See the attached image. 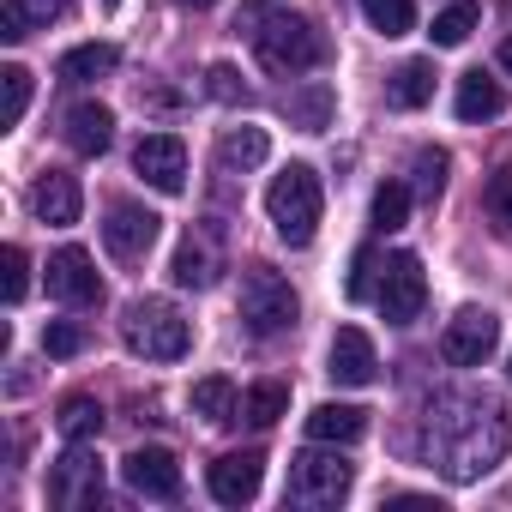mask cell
Listing matches in <instances>:
<instances>
[{
    "label": "cell",
    "mask_w": 512,
    "mask_h": 512,
    "mask_svg": "<svg viewBox=\"0 0 512 512\" xmlns=\"http://www.w3.org/2000/svg\"><path fill=\"white\" fill-rule=\"evenodd\" d=\"M169 278H175L181 290H211V284H217V253H211V241H205V235H187V241L175 247Z\"/></svg>",
    "instance_id": "19"
},
{
    "label": "cell",
    "mask_w": 512,
    "mask_h": 512,
    "mask_svg": "<svg viewBox=\"0 0 512 512\" xmlns=\"http://www.w3.org/2000/svg\"><path fill=\"white\" fill-rule=\"evenodd\" d=\"M428 458L452 482H476L506 458V404L494 392H434L428 398Z\"/></svg>",
    "instance_id": "1"
},
{
    "label": "cell",
    "mask_w": 512,
    "mask_h": 512,
    "mask_svg": "<svg viewBox=\"0 0 512 512\" xmlns=\"http://www.w3.org/2000/svg\"><path fill=\"white\" fill-rule=\"evenodd\" d=\"M500 67H506V73H512V37H506V43H500Z\"/></svg>",
    "instance_id": "42"
},
{
    "label": "cell",
    "mask_w": 512,
    "mask_h": 512,
    "mask_svg": "<svg viewBox=\"0 0 512 512\" xmlns=\"http://www.w3.org/2000/svg\"><path fill=\"white\" fill-rule=\"evenodd\" d=\"M410 169H416V187H422L428 199H440V187H446V169H452V157H446L440 145H422Z\"/></svg>",
    "instance_id": "35"
},
{
    "label": "cell",
    "mask_w": 512,
    "mask_h": 512,
    "mask_svg": "<svg viewBox=\"0 0 512 512\" xmlns=\"http://www.w3.org/2000/svg\"><path fill=\"white\" fill-rule=\"evenodd\" d=\"M326 374L338 386H374L380 380V356H374V338L362 326H338L332 338V356H326Z\"/></svg>",
    "instance_id": "15"
},
{
    "label": "cell",
    "mask_w": 512,
    "mask_h": 512,
    "mask_svg": "<svg viewBox=\"0 0 512 512\" xmlns=\"http://www.w3.org/2000/svg\"><path fill=\"white\" fill-rule=\"evenodd\" d=\"M25 109H31V73L7 67V73H0V127H19Z\"/></svg>",
    "instance_id": "31"
},
{
    "label": "cell",
    "mask_w": 512,
    "mask_h": 512,
    "mask_svg": "<svg viewBox=\"0 0 512 512\" xmlns=\"http://www.w3.org/2000/svg\"><path fill=\"white\" fill-rule=\"evenodd\" d=\"M362 13L380 37H410L416 31V0H362Z\"/></svg>",
    "instance_id": "30"
},
{
    "label": "cell",
    "mask_w": 512,
    "mask_h": 512,
    "mask_svg": "<svg viewBox=\"0 0 512 512\" xmlns=\"http://www.w3.org/2000/svg\"><path fill=\"white\" fill-rule=\"evenodd\" d=\"M272 157V139H266V127H229L223 139H217V163L235 175V169H260Z\"/></svg>",
    "instance_id": "20"
},
{
    "label": "cell",
    "mask_w": 512,
    "mask_h": 512,
    "mask_svg": "<svg viewBox=\"0 0 512 512\" xmlns=\"http://www.w3.org/2000/svg\"><path fill=\"white\" fill-rule=\"evenodd\" d=\"M296 314H302V302H296V290H290L284 272H272V266H247V272H241V320H247L253 338L290 332Z\"/></svg>",
    "instance_id": "6"
},
{
    "label": "cell",
    "mask_w": 512,
    "mask_h": 512,
    "mask_svg": "<svg viewBox=\"0 0 512 512\" xmlns=\"http://www.w3.org/2000/svg\"><path fill=\"white\" fill-rule=\"evenodd\" d=\"M404 217H410V187H404V181H386V187L374 193V229L392 235V229H404Z\"/></svg>",
    "instance_id": "32"
},
{
    "label": "cell",
    "mask_w": 512,
    "mask_h": 512,
    "mask_svg": "<svg viewBox=\"0 0 512 512\" xmlns=\"http://www.w3.org/2000/svg\"><path fill=\"white\" fill-rule=\"evenodd\" d=\"M31 211H37V223L67 229V223H79L85 193H79V181H73L67 169H43V175L31 181Z\"/></svg>",
    "instance_id": "16"
},
{
    "label": "cell",
    "mask_w": 512,
    "mask_h": 512,
    "mask_svg": "<svg viewBox=\"0 0 512 512\" xmlns=\"http://www.w3.org/2000/svg\"><path fill=\"white\" fill-rule=\"evenodd\" d=\"M49 296L55 302H67V308H97L103 302V278H97V260L85 247H61V253H49Z\"/></svg>",
    "instance_id": "12"
},
{
    "label": "cell",
    "mask_w": 512,
    "mask_h": 512,
    "mask_svg": "<svg viewBox=\"0 0 512 512\" xmlns=\"http://www.w3.org/2000/svg\"><path fill=\"white\" fill-rule=\"evenodd\" d=\"M115 67H121V49H115V43H79V49H67V55H61V67H55V73H61L67 85H85V79L115 73Z\"/></svg>",
    "instance_id": "23"
},
{
    "label": "cell",
    "mask_w": 512,
    "mask_h": 512,
    "mask_svg": "<svg viewBox=\"0 0 512 512\" xmlns=\"http://www.w3.org/2000/svg\"><path fill=\"white\" fill-rule=\"evenodd\" d=\"M73 0H7V13H0V37L7 43H25L31 25H49V19H67Z\"/></svg>",
    "instance_id": "22"
},
{
    "label": "cell",
    "mask_w": 512,
    "mask_h": 512,
    "mask_svg": "<svg viewBox=\"0 0 512 512\" xmlns=\"http://www.w3.org/2000/svg\"><path fill=\"white\" fill-rule=\"evenodd\" d=\"M157 229H163L157 211H145V205H133V199H115L109 217H103V247L115 253L121 266H139L145 253L157 247Z\"/></svg>",
    "instance_id": "9"
},
{
    "label": "cell",
    "mask_w": 512,
    "mask_h": 512,
    "mask_svg": "<svg viewBox=\"0 0 512 512\" xmlns=\"http://www.w3.org/2000/svg\"><path fill=\"white\" fill-rule=\"evenodd\" d=\"M320 211H326V193H320V175L308 163H290L266 187V217H272L278 241H290V247H308L320 235Z\"/></svg>",
    "instance_id": "2"
},
{
    "label": "cell",
    "mask_w": 512,
    "mask_h": 512,
    "mask_svg": "<svg viewBox=\"0 0 512 512\" xmlns=\"http://www.w3.org/2000/svg\"><path fill=\"white\" fill-rule=\"evenodd\" d=\"M103 7H121V0H103Z\"/></svg>",
    "instance_id": "43"
},
{
    "label": "cell",
    "mask_w": 512,
    "mask_h": 512,
    "mask_svg": "<svg viewBox=\"0 0 512 512\" xmlns=\"http://www.w3.org/2000/svg\"><path fill=\"white\" fill-rule=\"evenodd\" d=\"M175 7H187V13H205V7H217V0H175Z\"/></svg>",
    "instance_id": "41"
},
{
    "label": "cell",
    "mask_w": 512,
    "mask_h": 512,
    "mask_svg": "<svg viewBox=\"0 0 512 512\" xmlns=\"http://www.w3.org/2000/svg\"><path fill=\"white\" fill-rule=\"evenodd\" d=\"M506 374H512V362H506Z\"/></svg>",
    "instance_id": "44"
},
{
    "label": "cell",
    "mask_w": 512,
    "mask_h": 512,
    "mask_svg": "<svg viewBox=\"0 0 512 512\" xmlns=\"http://www.w3.org/2000/svg\"><path fill=\"white\" fill-rule=\"evenodd\" d=\"M482 211H488V217L512 235V163L488 175V187H482Z\"/></svg>",
    "instance_id": "34"
},
{
    "label": "cell",
    "mask_w": 512,
    "mask_h": 512,
    "mask_svg": "<svg viewBox=\"0 0 512 512\" xmlns=\"http://www.w3.org/2000/svg\"><path fill=\"white\" fill-rule=\"evenodd\" d=\"M368 434V410H356V404H314L308 410V440H320V446H356Z\"/></svg>",
    "instance_id": "17"
},
{
    "label": "cell",
    "mask_w": 512,
    "mask_h": 512,
    "mask_svg": "<svg viewBox=\"0 0 512 512\" xmlns=\"http://www.w3.org/2000/svg\"><path fill=\"white\" fill-rule=\"evenodd\" d=\"M452 109H458V121H494V115L506 109V91H500L488 73H464V79H458Z\"/></svg>",
    "instance_id": "21"
},
{
    "label": "cell",
    "mask_w": 512,
    "mask_h": 512,
    "mask_svg": "<svg viewBox=\"0 0 512 512\" xmlns=\"http://www.w3.org/2000/svg\"><path fill=\"white\" fill-rule=\"evenodd\" d=\"M121 476H127V488L145 494V500H175V494H181V464H175L169 446H133V452L121 458Z\"/></svg>",
    "instance_id": "13"
},
{
    "label": "cell",
    "mask_w": 512,
    "mask_h": 512,
    "mask_svg": "<svg viewBox=\"0 0 512 512\" xmlns=\"http://www.w3.org/2000/svg\"><path fill=\"white\" fill-rule=\"evenodd\" d=\"M350 482H356L350 458H338V452H320V440H314L308 452H296V458H290L284 500H290V506H302V512H326V506H338V500L350 494Z\"/></svg>",
    "instance_id": "5"
},
{
    "label": "cell",
    "mask_w": 512,
    "mask_h": 512,
    "mask_svg": "<svg viewBox=\"0 0 512 512\" xmlns=\"http://www.w3.org/2000/svg\"><path fill=\"white\" fill-rule=\"evenodd\" d=\"M133 169L145 175V187L181 193V187H187V145H181L175 133H145L139 151H133Z\"/></svg>",
    "instance_id": "14"
},
{
    "label": "cell",
    "mask_w": 512,
    "mask_h": 512,
    "mask_svg": "<svg viewBox=\"0 0 512 512\" xmlns=\"http://www.w3.org/2000/svg\"><path fill=\"white\" fill-rule=\"evenodd\" d=\"M205 91H211L217 103H247V97H253V91L241 85V73H235L229 61H211V67H205Z\"/></svg>",
    "instance_id": "36"
},
{
    "label": "cell",
    "mask_w": 512,
    "mask_h": 512,
    "mask_svg": "<svg viewBox=\"0 0 512 512\" xmlns=\"http://www.w3.org/2000/svg\"><path fill=\"white\" fill-rule=\"evenodd\" d=\"M284 410H290V386H278V380L247 386V398H241V422H253V428H272Z\"/></svg>",
    "instance_id": "27"
},
{
    "label": "cell",
    "mask_w": 512,
    "mask_h": 512,
    "mask_svg": "<svg viewBox=\"0 0 512 512\" xmlns=\"http://www.w3.org/2000/svg\"><path fill=\"white\" fill-rule=\"evenodd\" d=\"M55 428H61L67 440H97V434H103V404H97V398H85V392H73V398L61 404Z\"/></svg>",
    "instance_id": "28"
},
{
    "label": "cell",
    "mask_w": 512,
    "mask_h": 512,
    "mask_svg": "<svg viewBox=\"0 0 512 512\" xmlns=\"http://www.w3.org/2000/svg\"><path fill=\"white\" fill-rule=\"evenodd\" d=\"M79 350H85V332H79L73 320H49V326H43V356L67 362V356H79Z\"/></svg>",
    "instance_id": "37"
},
{
    "label": "cell",
    "mask_w": 512,
    "mask_h": 512,
    "mask_svg": "<svg viewBox=\"0 0 512 512\" xmlns=\"http://www.w3.org/2000/svg\"><path fill=\"white\" fill-rule=\"evenodd\" d=\"M193 416H205L211 428L235 422V416H241V398H235V386H229L223 374H205V380H193Z\"/></svg>",
    "instance_id": "25"
},
{
    "label": "cell",
    "mask_w": 512,
    "mask_h": 512,
    "mask_svg": "<svg viewBox=\"0 0 512 512\" xmlns=\"http://www.w3.org/2000/svg\"><path fill=\"white\" fill-rule=\"evenodd\" d=\"M482 25V7H476V0H458V7H446L440 19H434V49H458V43H470V31Z\"/></svg>",
    "instance_id": "29"
},
{
    "label": "cell",
    "mask_w": 512,
    "mask_h": 512,
    "mask_svg": "<svg viewBox=\"0 0 512 512\" xmlns=\"http://www.w3.org/2000/svg\"><path fill=\"white\" fill-rule=\"evenodd\" d=\"M253 55H260L266 73L296 79V73H314V67L326 61V37H320L302 13H272L260 31H253Z\"/></svg>",
    "instance_id": "4"
},
{
    "label": "cell",
    "mask_w": 512,
    "mask_h": 512,
    "mask_svg": "<svg viewBox=\"0 0 512 512\" xmlns=\"http://www.w3.org/2000/svg\"><path fill=\"white\" fill-rule=\"evenodd\" d=\"M49 500L79 512V506H103V458L85 452V440H67V458H55L49 470Z\"/></svg>",
    "instance_id": "8"
},
{
    "label": "cell",
    "mask_w": 512,
    "mask_h": 512,
    "mask_svg": "<svg viewBox=\"0 0 512 512\" xmlns=\"http://www.w3.org/2000/svg\"><path fill=\"white\" fill-rule=\"evenodd\" d=\"M284 115L308 133H326L332 127V85H308V91H290L284 97Z\"/></svg>",
    "instance_id": "26"
},
{
    "label": "cell",
    "mask_w": 512,
    "mask_h": 512,
    "mask_svg": "<svg viewBox=\"0 0 512 512\" xmlns=\"http://www.w3.org/2000/svg\"><path fill=\"white\" fill-rule=\"evenodd\" d=\"M344 296H350V302H374V296H380V253H374V247H362L356 260H350V284H344Z\"/></svg>",
    "instance_id": "33"
},
{
    "label": "cell",
    "mask_w": 512,
    "mask_h": 512,
    "mask_svg": "<svg viewBox=\"0 0 512 512\" xmlns=\"http://www.w3.org/2000/svg\"><path fill=\"white\" fill-rule=\"evenodd\" d=\"M121 344H127L133 356H145V362H181V356L193 350V326L181 320L175 302L145 296V302L127 308V320H121Z\"/></svg>",
    "instance_id": "3"
},
{
    "label": "cell",
    "mask_w": 512,
    "mask_h": 512,
    "mask_svg": "<svg viewBox=\"0 0 512 512\" xmlns=\"http://www.w3.org/2000/svg\"><path fill=\"white\" fill-rule=\"evenodd\" d=\"M386 506H398V512H440V500H434V494H392Z\"/></svg>",
    "instance_id": "40"
},
{
    "label": "cell",
    "mask_w": 512,
    "mask_h": 512,
    "mask_svg": "<svg viewBox=\"0 0 512 512\" xmlns=\"http://www.w3.org/2000/svg\"><path fill=\"white\" fill-rule=\"evenodd\" d=\"M31 290V260H25V247H7V302L19 308Z\"/></svg>",
    "instance_id": "38"
},
{
    "label": "cell",
    "mask_w": 512,
    "mask_h": 512,
    "mask_svg": "<svg viewBox=\"0 0 512 512\" xmlns=\"http://www.w3.org/2000/svg\"><path fill=\"white\" fill-rule=\"evenodd\" d=\"M266 482V452L260 446H241V452H223L211 470H205V488L217 506H247Z\"/></svg>",
    "instance_id": "11"
},
{
    "label": "cell",
    "mask_w": 512,
    "mask_h": 512,
    "mask_svg": "<svg viewBox=\"0 0 512 512\" xmlns=\"http://www.w3.org/2000/svg\"><path fill=\"white\" fill-rule=\"evenodd\" d=\"M422 302H428L422 260H416V253H392V260L380 266V296H374L380 320H386V326H410V320L422 314Z\"/></svg>",
    "instance_id": "7"
},
{
    "label": "cell",
    "mask_w": 512,
    "mask_h": 512,
    "mask_svg": "<svg viewBox=\"0 0 512 512\" xmlns=\"http://www.w3.org/2000/svg\"><path fill=\"white\" fill-rule=\"evenodd\" d=\"M434 97V61H404L392 79H386V103L392 109H422Z\"/></svg>",
    "instance_id": "24"
},
{
    "label": "cell",
    "mask_w": 512,
    "mask_h": 512,
    "mask_svg": "<svg viewBox=\"0 0 512 512\" xmlns=\"http://www.w3.org/2000/svg\"><path fill=\"white\" fill-rule=\"evenodd\" d=\"M109 139H115V115H109L103 103H73V109H67V145H73L79 157H103Z\"/></svg>",
    "instance_id": "18"
},
{
    "label": "cell",
    "mask_w": 512,
    "mask_h": 512,
    "mask_svg": "<svg viewBox=\"0 0 512 512\" xmlns=\"http://www.w3.org/2000/svg\"><path fill=\"white\" fill-rule=\"evenodd\" d=\"M272 7H278V0H247L241 19H235V31H260V25L272 19Z\"/></svg>",
    "instance_id": "39"
},
{
    "label": "cell",
    "mask_w": 512,
    "mask_h": 512,
    "mask_svg": "<svg viewBox=\"0 0 512 512\" xmlns=\"http://www.w3.org/2000/svg\"><path fill=\"white\" fill-rule=\"evenodd\" d=\"M494 344H500V320H494L488 308H464V314H452L446 332H440V356H446L452 368H482V362L494 356Z\"/></svg>",
    "instance_id": "10"
}]
</instances>
